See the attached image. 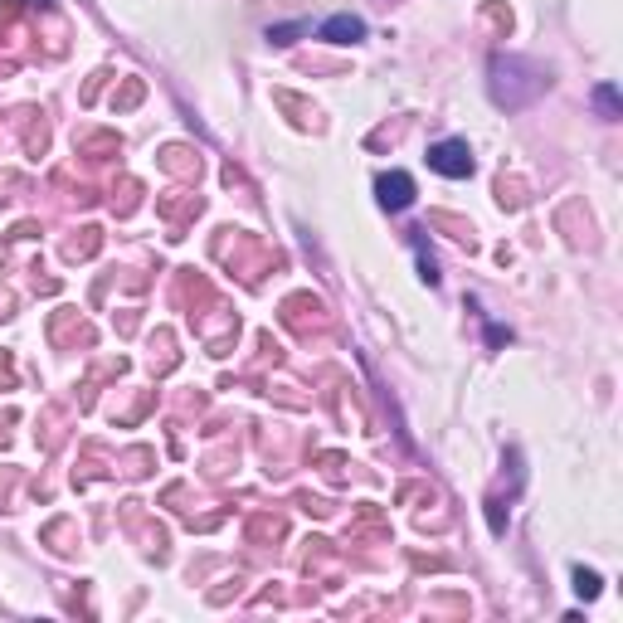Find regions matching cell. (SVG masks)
<instances>
[{
  "mask_svg": "<svg viewBox=\"0 0 623 623\" xmlns=\"http://www.w3.org/2000/svg\"><path fill=\"white\" fill-rule=\"evenodd\" d=\"M546 83H550L546 69L531 64V59H521V54H497L487 64V93H492L497 108H507V112L531 108L546 93Z\"/></svg>",
  "mask_w": 623,
  "mask_h": 623,
  "instance_id": "cell-1",
  "label": "cell"
},
{
  "mask_svg": "<svg viewBox=\"0 0 623 623\" xmlns=\"http://www.w3.org/2000/svg\"><path fill=\"white\" fill-rule=\"evenodd\" d=\"M429 171H439L448 181H468L473 176V151L468 142H458V137H443L429 147Z\"/></svg>",
  "mask_w": 623,
  "mask_h": 623,
  "instance_id": "cell-2",
  "label": "cell"
},
{
  "mask_svg": "<svg viewBox=\"0 0 623 623\" xmlns=\"http://www.w3.org/2000/svg\"><path fill=\"white\" fill-rule=\"evenodd\" d=\"M317 35L327 39V44H361V39H366V20L351 15V10H341V15H327V20H322Z\"/></svg>",
  "mask_w": 623,
  "mask_h": 623,
  "instance_id": "cell-3",
  "label": "cell"
},
{
  "mask_svg": "<svg viewBox=\"0 0 623 623\" xmlns=\"http://www.w3.org/2000/svg\"><path fill=\"white\" fill-rule=\"evenodd\" d=\"M375 195H380L385 210H409V205H414V181H409L404 171H385V176L375 181Z\"/></svg>",
  "mask_w": 623,
  "mask_h": 623,
  "instance_id": "cell-4",
  "label": "cell"
},
{
  "mask_svg": "<svg viewBox=\"0 0 623 623\" xmlns=\"http://www.w3.org/2000/svg\"><path fill=\"white\" fill-rule=\"evenodd\" d=\"M594 103H599V112H604L609 122L623 117V103H619V88H614V83H599V88H594Z\"/></svg>",
  "mask_w": 623,
  "mask_h": 623,
  "instance_id": "cell-5",
  "label": "cell"
},
{
  "mask_svg": "<svg viewBox=\"0 0 623 623\" xmlns=\"http://www.w3.org/2000/svg\"><path fill=\"white\" fill-rule=\"evenodd\" d=\"M599 585H604V580H599L594 570H575V589H580L585 599H594V594H599Z\"/></svg>",
  "mask_w": 623,
  "mask_h": 623,
  "instance_id": "cell-6",
  "label": "cell"
},
{
  "mask_svg": "<svg viewBox=\"0 0 623 623\" xmlns=\"http://www.w3.org/2000/svg\"><path fill=\"white\" fill-rule=\"evenodd\" d=\"M302 35V25H268V44H293Z\"/></svg>",
  "mask_w": 623,
  "mask_h": 623,
  "instance_id": "cell-7",
  "label": "cell"
}]
</instances>
